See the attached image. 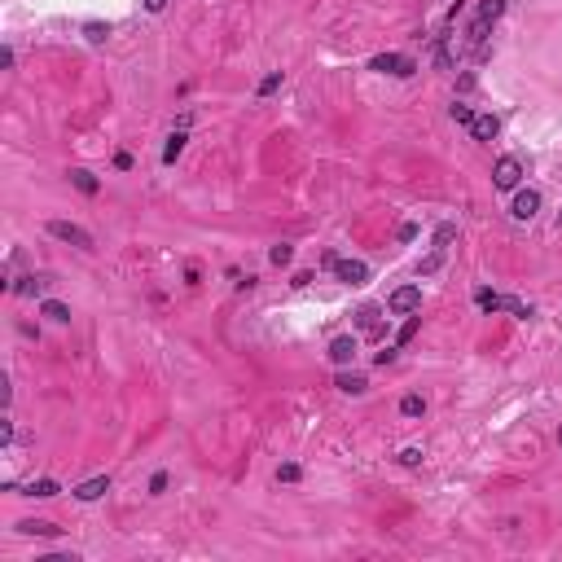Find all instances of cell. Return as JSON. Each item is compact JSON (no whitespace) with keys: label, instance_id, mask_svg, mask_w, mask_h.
Instances as JSON below:
<instances>
[{"label":"cell","instance_id":"1","mask_svg":"<svg viewBox=\"0 0 562 562\" xmlns=\"http://www.w3.org/2000/svg\"><path fill=\"white\" fill-rule=\"evenodd\" d=\"M49 233L57 237V242H70V246H79V250H92V233L79 229V224H70V220H49Z\"/></svg>","mask_w":562,"mask_h":562},{"label":"cell","instance_id":"2","mask_svg":"<svg viewBox=\"0 0 562 562\" xmlns=\"http://www.w3.org/2000/svg\"><path fill=\"white\" fill-rule=\"evenodd\" d=\"M519 181H523V163L514 159V154L496 159V167H492V185H496V189H519Z\"/></svg>","mask_w":562,"mask_h":562},{"label":"cell","instance_id":"3","mask_svg":"<svg viewBox=\"0 0 562 562\" xmlns=\"http://www.w3.org/2000/svg\"><path fill=\"white\" fill-rule=\"evenodd\" d=\"M369 70H382V75H413V70H417V62H413V57H400V53H378L374 57V62H369Z\"/></svg>","mask_w":562,"mask_h":562},{"label":"cell","instance_id":"4","mask_svg":"<svg viewBox=\"0 0 562 562\" xmlns=\"http://www.w3.org/2000/svg\"><path fill=\"white\" fill-rule=\"evenodd\" d=\"M391 312H400V317H413L417 308H422V290H417V285H400L396 294H391Z\"/></svg>","mask_w":562,"mask_h":562},{"label":"cell","instance_id":"5","mask_svg":"<svg viewBox=\"0 0 562 562\" xmlns=\"http://www.w3.org/2000/svg\"><path fill=\"white\" fill-rule=\"evenodd\" d=\"M334 277H339L343 285H365L369 281V264H361V259H339V264H334Z\"/></svg>","mask_w":562,"mask_h":562},{"label":"cell","instance_id":"6","mask_svg":"<svg viewBox=\"0 0 562 562\" xmlns=\"http://www.w3.org/2000/svg\"><path fill=\"white\" fill-rule=\"evenodd\" d=\"M356 352H361V343H356V334H339V339L330 343V361L334 365H352Z\"/></svg>","mask_w":562,"mask_h":562},{"label":"cell","instance_id":"7","mask_svg":"<svg viewBox=\"0 0 562 562\" xmlns=\"http://www.w3.org/2000/svg\"><path fill=\"white\" fill-rule=\"evenodd\" d=\"M510 211H514V220H532V215L541 211V194H536V189H519Z\"/></svg>","mask_w":562,"mask_h":562},{"label":"cell","instance_id":"8","mask_svg":"<svg viewBox=\"0 0 562 562\" xmlns=\"http://www.w3.org/2000/svg\"><path fill=\"white\" fill-rule=\"evenodd\" d=\"M356 325H361L369 339H382V334H387V325H382V312H378L374 303H365L361 312H356Z\"/></svg>","mask_w":562,"mask_h":562},{"label":"cell","instance_id":"9","mask_svg":"<svg viewBox=\"0 0 562 562\" xmlns=\"http://www.w3.org/2000/svg\"><path fill=\"white\" fill-rule=\"evenodd\" d=\"M110 492V474H97V479H83L79 488H75V501H97V496H106Z\"/></svg>","mask_w":562,"mask_h":562},{"label":"cell","instance_id":"10","mask_svg":"<svg viewBox=\"0 0 562 562\" xmlns=\"http://www.w3.org/2000/svg\"><path fill=\"white\" fill-rule=\"evenodd\" d=\"M470 132H474V141H492V137L501 132V119H496V114H474Z\"/></svg>","mask_w":562,"mask_h":562},{"label":"cell","instance_id":"11","mask_svg":"<svg viewBox=\"0 0 562 562\" xmlns=\"http://www.w3.org/2000/svg\"><path fill=\"white\" fill-rule=\"evenodd\" d=\"M40 317H49L53 325H70V308L57 303V299H44V303H40Z\"/></svg>","mask_w":562,"mask_h":562},{"label":"cell","instance_id":"12","mask_svg":"<svg viewBox=\"0 0 562 562\" xmlns=\"http://www.w3.org/2000/svg\"><path fill=\"white\" fill-rule=\"evenodd\" d=\"M18 532H22V536H57L62 528L49 523V519H27V523H18Z\"/></svg>","mask_w":562,"mask_h":562},{"label":"cell","instance_id":"13","mask_svg":"<svg viewBox=\"0 0 562 562\" xmlns=\"http://www.w3.org/2000/svg\"><path fill=\"white\" fill-rule=\"evenodd\" d=\"M185 141H189V137H185V128H176V132L167 137V150H163V163H167V167H172V163L185 154Z\"/></svg>","mask_w":562,"mask_h":562},{"label":"cell","instance_id":"14","mask_svg":"<svg viewBox=\"0 0 562 562\" xmlns=\"http://www.w3.org/2000/svg\"><path fill=\"white\" fill-rule=\"evenodd\" d=\"M57 492H62V488H57V479H31L22 496H40V501H49V496H57Z\"/></svg>","mask_w":562,"mask_h":562},{"label":"cell","instance_id":"15","mask_svg":"<svg viewBox=\"0 0 562 562\" xmlns=\"http://www.w3.org/2000/svg\"><path fill=\"white\" fill-rule=\"evenodd\" d=\"M70 185H75L79 194H88V198L101 189V185H97V176H92V172H83V167H75V172H70Z\"/></svg>","mask_w":562,"mask_h":562},{"label":"cell","instance_id":"16","mask_svg":"<svg viewBox=\"0 0 562 562\" xmlns=\"http://www.w3.org/2000/svg\"><path fill=\"white\" fill-rule=\"evenodd\" d=\"M474 303L483 312H505V294H496V290H474Z\"/></svg>","mask_w":562,"mask_h":562},{"label":"cell","instance_id":"17","mask_svg":"<svg viewBox=\"0 0 562 562\" xmlns=\"http://www.w3.org/2000/svg\"><path fill=\"white\" fill-rule=\"evenodd\" d=\"M365 374H339V391H348V396H365Z\"/></svg>","mask_w":562,"mask_h":562},{"label":"cell","instance_id":"18","mask_svg":"<svg viewBox=\"0 0 562 562\" xmlns=\"http://www.w3.org/2000/svg\"><path fill=\"white\" fill-rule=\"evenodd\" d=\"M501 14H505V0H483L479 5V22H488V27H492Z\"/></svg>","mask_w":562,"mask_h":562},{"label":"cell","instance_id":"19","mask_svg":"<svg viewBox=\"0 0 562 562\" xmlns=\"http://www.w3.org/2000/svg\"><path fill=\"white\" fill-rule=\"evenodd\" d=\"M417 330H422V317H409V321H404V330L396 334V348H409V343L417 339Z\"/></svg>","mask_w":562,"mask_h":562},{"label":"cell","instance_id":"20","mask_svg":"<svg viewBox=\"0 0 562 562\" xmlns=\"http://www.w3.org/2000/svg\"><path fill=\"white\" fill-rule=\"evenodd\" d=\"M452 242H457V224H439L435 229V250H448Z\"/></svg>","mask_w":562,"mask_h":562},{"label":"cell","instance_id":"21","mask_svg":"<svg viewBox=\"0 0 562 562\" xmlns=\"http://www.w3.org/2000/svg\"><path fill=\"white\" fill-rule=\"evenodd\" d=\"M268 259H272V264H277V268H285V264H290V259H294V246H290V242H277V246L268 250Z\"/></svg>","mask_w":562,"mask_h":562},{"label":"cell","instance_id":"22","mask_svg":"<svg viewBox=\"0 0 562 562\" xmlns=\"http://www.w3.org/2000/svg\"><path fill=\"white\" fill-rule=\"evenodd\" d=\"M400 413H404V417H422V413H426V400H422V396H404V400H400Z\"/></svg>","mask_w":562,"mask_h":562},{"label":"cell","instance_id":"23","mask_svg":"<svg viewBox=\"0 0 562 562\" xmlns=\"http://www.w3.org/2000/svg\"><path fill=\"white\" fill-rule=\"evenodd\" d=\"M83 35H88L92 44H106V35H110V22H83Z\"/></svg>","mask_w":562,"mask_h":562},{"label":"cell","instance_id":"24","mask_svg":"<svg viewBox=\"0 0 562 562\" xmlns=\"http://www.w3.org/2000/svg\"><path fill=\"white\" fill-rule=\"evenodd\" d=\"M44 285H49V277H22V281L14 285V290H18V294H40Z\"/></svg>","mask_w":562,"mask_h":562},{"label":"cell","instance_id":"25","mask_svg":"<svg viewBox=\"0 0 562 562\" xmlns=\"http://www.w3.org/2000/svg\"><path fill=\"white\" fill-rule=\"evenodd\" d=\"M439 264H444V250H430L422 264H417V272H422V277H430V272H439Z\"/></svg>","mask_w":562,"mask_h":562},{"label":"cell","instance_id":"26","mask_svg":"<svg viewBox=\"0 0 562 562\" xmlns=\"http://www.w3.org/2000/svg\"><path fill=\"white\" fill-rule=\"evenodd\" d=\"M452 123L470 128V123H474V110H470V106H461V101H457V106H452Z\"/></svg>","mask_w":562,"mask_h":562},{"label":"cell","instance_id":"27","mask_svg":"<svg viewBox=\"0 0 562 562\" xmlns=\"http://www.w3.org/2000/svg\"><path fill=\"white\" fill-rule=\"evenodd\" d=\"M277 88H281V70H272V75L259 83V97H268V92H277Z\"/></svg>","mask_w":562,"mask_h":562},{"label":"cell","instance_id":"28","mask_svg":"<svg viewBox=\"0 0 562 562\" xmlns=\"http://www.w3.org/2000/svg\"><path fill=\"white\" fill-rule=\"evenodd\" d=\"M277 479H281V483H299V465H294V461H285L281 470H277Z\"/></svg>","mask_w":562,"mask_h":562},{"label":"cell","instance_id":"29","mask_svg":"<svg viewBox=\"0 0 562 562\" xmlns=\"http://www.w3.org/2000/svg\"><path fill=\"white\" fill-rule=\"evenodd\" d=\"M505 312H514V317H532V308L523 303V299H505Z\"/></svg>","mask_w":562,"mask_h":562},{"label":"cell","instance_id":"30","mask_svg":"<svg viewBox=\"0 0 562 562\" xmlns=\"http://www.w3.org/2000/svg\"><path fill=\"white\" fill-rule=\"evenodd\" d=\"M400 465H422V448H404L400 452Z\"/></svg>","mask_w":562,"mask_h":562},{"label":"cell","instance_id":"31","mask_svg":"<svg viewBox=\"0 0 562 562\" xmlns=\"http://www.w3.org/2000/svg\"><path fill=\"white\" fill-rule=\"evenodd\" d=\"M114 167H119V172H128V167H132V154L119 150V154H114Z\"/></svg>","mask_w":562,"mask_h":562},{"label":"cell","instance_id":"32","mask_svg":"<svg viewBox=\"0 0 562 562\" xmlns=\"http://www.w3.org/2000/svg\"><path fill=\"white\" fill-rule=\"evenodd\" d=\"M150 492H154V496L167 492V474H154V479H150Z\"/></svg>","mask_w":562,"mask_h":562},{"label":"cell","instance_id":"33","mask_svg":"<svg viewBox=\"0 0 562 562\" xmlns=\"http://www.w3.org/2000/svg\"><path fill=\"white\" fill-rule=\"evenodd\" d=\"M396 237H400V242H413V237H417V224H400Z\"/></svg>","mask_w":562,"mask_h":562},{"label":"cell","instance_id":"34","mask_svg":"<svg viewBox=\"0 0 562 562\" xmlns=\"http://www.w3.org/2000/svg\"><path fill=\"white\" fill-rule=\"evenodd\" d=\"M374 361H378V365H382V369H387V365H391V361H396V348H387V352H378V356H374Z\"/></svg>","mask_w":562,"mask_h":562},{"label":"cell","instance_id":"35","mask_svg":"<svg viewBox=\"0 0 562 562\" xmlns=\"http://www.w3.org/2000/svg\"><path fill=\"white\" fill-rule=\"evenodd\" d=\"M145 9H150V14H163V9H167V0H145Z\"/></svg>","mask_w":562,"mask_h":562}]
</instances>
